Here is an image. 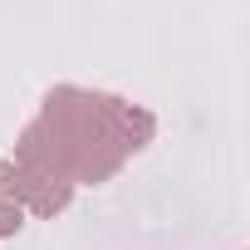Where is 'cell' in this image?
<instances>
[{
    "instance_id": "1",
    "label": "cell",
    "mask_w": 250,
    "mask_h": 250,
    "mask_svg": "<svg viewBox=\"0 0 250 250\" xmlns=\"http://www.w3.org/2000/svg\"><path fill=\"white\" fill-rule=\"evenodd\" d=\"M15 230H20V206L0 201V235H15Z\"/></svg>"
}]
</instances>
